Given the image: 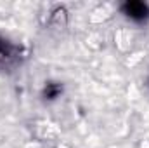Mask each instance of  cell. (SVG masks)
Instances as JSON below:
<instances>
[{
	"label": "cell",
	"mask_w": 149,
	"mask_h": 148,
	"mask_svg": "<svg viewBox=\"0 0 149 148\" xmlns=\"http://www.w3.org/2000/svg\"><path fill=\"white\" fill-rule=\"evenodd\" d=\"M49 25L52 28H64L68 25V11L64 7H56L52 12H50V18H49Z\"/></svg>",
	"instance_id": "obj_3"
},
{
	"label": "cell",
	"mask_w": 149,
	"mask_h": 148,
	"mask_svg": "<svg viewBox=\"0 0 149 148\" xmlns=\"http://www.w3.org/2000/svg\"><path fill=\"white\" fill-rule=\"evenodd\" d=\"M121 12L130 18L132 21H137V23H142L149 19V5L146 2H141V0H128L125 4H121Z\"/></svg>",
	"instance_id": "obj_2"
},
{
	"label": "cell",
	"mask_w": 149,
	"mask_h": 148,
	"mask_svg": "<svg viewBox=\"0 0 149 148\" xmlns=\"http://www.w3.org/2000/svg\"><path fill=\"white\" fill-rule=\"evenodd\" d=\"M61 92H63V87H61V84H57V82H49V84L45 85V89H43L45 99H56Z\"/></svg>",
	"instance_id": "obj_4"
},
{
	"label": "cell",
	"mask_w": 149,
	"mask_h": 148,
	"mask_svg": "<svg viewBox=\"0 0 149 148\" xmlns=\"http://www.w3.org/2000/svg\"><path fill=\"white\" fill-rule=\"evenodd\" d=\"M146 89H148V92H149V75H148V78H146Z\"/></svg>",
	"instance_id": "obj_5"
},
{
	"label": "cell",
	"mask_w": 149,
	"mask_h": 148,
	"mask_svg": "<svg viewBox=\"0 0 149 148\" xmlns=\"http://www.w3.org/2000/svg\"><path fill=\"white\" fill-rule=\"evenodd\" d=\"M21 58V49L19 45L12 44L9 38L0 35V68L3 66H12L19 61Z\"/></svg>",
	"instance_id": "obj_1"
}]
</instances>
